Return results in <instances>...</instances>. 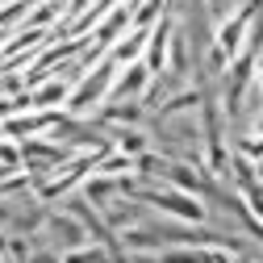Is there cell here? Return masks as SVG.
Here are the masks:
<instances>
[{
	"mask_svg": "<svg viewBox=\"0 0 263 263\" xmlns=\"http://www.w3.org/2000/svg\"><path fill=\"white\" fill-rule=\"evenodd\" d=\"M121 196H134L138 205H155V209H163V213H172V217H180V221H188V226H201L205 217H209V209H205V201L201 196H192V192H184V188H146V184H138V180H121Z\"/></svg>",
	"mask_w": 263,
	"mask_h": 263,
	"instance_id": "obj_1",
	"label": "cell"
},
{
	"mask_svg": "<svg viewBox=\"0 0 263 263\" xmlns=\"http://www.w3.org/2000/svg\"><path fill=\"white\" fill-rule=\"evenodd\" d=\"M117 67H121V63H117L113 54L101 59V63H92V76H80V84H76L71 96H67V113H71V117H84V113H92L96 105H105L109 92H113V84H117Z\"/></svg>",
	"mask_w": 263,
	"mask_h": 263,
	"instance_id": "obj_2",
	"label": "cell"
},
{
	"mask_svg": "<svg viewBox=\"0 0 263 263\" xmlns=\"http://www.w3.org/2000/svg\"><path fill=\"white\" fill-rule=\"evenodd\" d=\"M63 121V113H54V109H42V113H34V117H5V125H0V134H9V138H17V142H29L34 134H50V129Z\"/></svg>",
	"mask_w": 263,
	"mask_h": 263,
	"instance_id": "obj_3",
	"label": "cell"
},
{
	"mask_svg": "<svg viewBox=\"0 0 263 263\" xmlns=\"http://www.w3.org/2000/svg\"><path fill=\"white\" fill-rule=\"evenodd\" d=\"M146 42H151V29H129V38L113 46V59H117V63H129V59H138Z\"/></svg>",
	"mask_w": 263,
	"mask_h": 263,
	"instance_id": "obj_4",
	"label": "cell"
},
{
	"mask_svg": "<svg viewBox=\"0 0 263 263\" xmlns=\"http://www.w3.org/2000/svg\"><path fill=\"white\" fill-rule=\"evenodd\" d=\"M67 96H71V88L63 84V80H54L46 88H34V109H54L59 101H67Z\"/></svg>",
	"mask_w": 263,
	"mask_h": 263,
	"instance_id": "obj_5",
	"label": "cell"
},
{
	"mask_svg": "<svg viewBox=\"0 0 263 263\" xmlns=\"http://www.w3.org/2000/svg\"><path fill=\"white\" fill-rule=\"evenodd\" d=\"M234 155H242V159L259 163V159H263V134H259V138H242V142L234 146Z\"/></svg>",
	"mask_w": 263,
	"mask_h": 263,
	"instance_id": "obj_6",
	"label": "cell"
},
{
	"mask_svg": "<svg viewBox=\"0 0 263 263\" xmlns=\"http://www.w3.org/2000/svg\"><path fill=\"white\" fill-rule=\"evenodd\" d=\"M0 163H9V167H17V151H13V146H5V142H0Z\"/></svg>",
	"mask_w": 263,
	"mask_h": 263,
	"instance_id": "obj_7",
	"label": "cell"
},
{
	"mask_svg": "<svg viewBox=\"0 0 263 263\" xmlns=\"http://www.w3.org/2000/svg\"><path fill=\"white\" fill-rule=\"evenodd\" d=\"M255 176H259V184H263V159H259V163H255Z\"/></svg>",
	"mask_w": 263,
	"mask_h": 263,
	"instance_id": "obj_8",
	"label": "cell"
},
{
	"mask_svg": "<svg viewBox=\"0 0 263 263\" xmlns=\"http://www.w3.org/2000/svg\"><path fill=\"white\" fill-rule=\"evenodd\" d=\"M259 80H263V54H259Z\"/></svg>",
	"mask_w": 263,
	"mask_h": 263,
	"instance_id": "obj_9",
	"label": "cell"
},
{
	"mask_svg": "<svg viewBox=\"0 0 263 263\" xmlns=\"http://www.w3.org/2000/svg\"><path fill=\"white\" fill-rule=\"evenodd\" d=\"M5 5H13V0H0V9H5Z\"/></svg>",
	"mask_w": 263,
	"mask_h": 263,
	"instance_id": "obj_10",
	"label": "cell"
}]
</instances>
